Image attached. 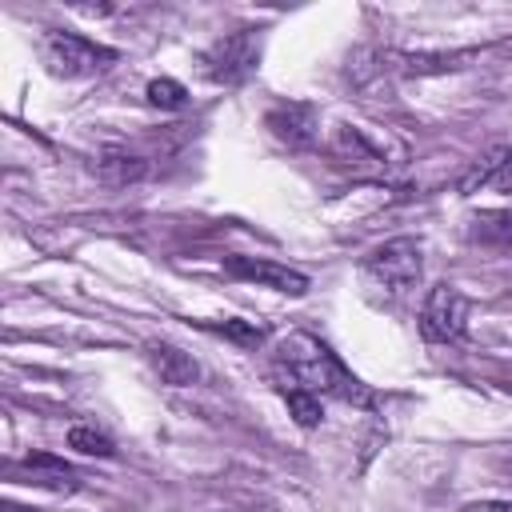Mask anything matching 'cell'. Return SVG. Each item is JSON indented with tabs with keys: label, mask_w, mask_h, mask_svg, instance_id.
I'll return each mask as SVG.
<instances>
[{
	"label": "cell",
	"mask_w": 512,
	"mask_h": 512,
	"mask_svg": "<svg viewBox=\"0 0 512 512\" xmlns=\"http://www.w3.org/2000/svg\"><path fill=\"white\" fill-rule=\"evenodd\" d=\"M276 384H296L312 396H332V400H344L356 408H372V400H376L368 392V384H360L340 364V356L312 332H288L276 344Z\"/></svg>",
	"instance_id": "6da1fadb"
},
{
	"label": "cell",
	"mask_w": 512,
	"mask_h": 512,
	"mask_svg": "<svg viewBox=\"0 0 512 512\" xmlns=\"http://www.w3.org/2000/svg\"><path fill=\"white\" fill-rule=\"evenodd\" d=\"M364 276H368L376 288L392 292V296L412 292V288L420 284V276H424V252H420V240H412V236L384 240L380 248H372V252L364 256Z\"/></svg>",
	"instance_id": "7a4b0ae2"
},
{
	"label": "cell",
	"mask_w": 512,
	"mask_h": 512,
	"mask_svg": "<svg viewBox=\"0 0 512 512\" xmlns=\"http://www.w3.org/2000/svg\"><path fill=\"white\" fill-rule=\"evenodd\" d=\"M44 64L52 76L84 80V76H96L108 64H116V48L96 44L80 32H48L44 36Z\"/></svg>",
	"instance_id": "3957f363"
},
{
	"label": "cell",
	"mask_w": 512,
	"mask_h": 512,
	"mask_svg": "<svg viewBox=\"0 0 512 512\" xmlns=\"http://www.w3.org/2000/svg\"><path fill=\"white\" fill-rule=\"evenodd\" d=\"M204 64V76L212 84H240L256 72L260 64V36L252 28H236V32H224L220 40H212L200 56Z\"/></svg>",
	"instance_id": "277c9868"
},
{
	"label": "cell",
	"mask_w": 512,
	"mask_h": 512,
	"mask_svg": "<svg viewBox=\"0 0 512 512\" xmlns=\"http://www.w3.org/2000/svg\"><path fill=\"white\" fill-rule=\"evenodd\" d=\"M468 312H472V304H468V296L456 284H436L424 296V308H420V332H424V340H432V344H456V340H464Z\"/></svg>",
	"instance_id": "5b68a950"
},
{
	"label": "cell",
	"mask_w": 512,
	"mask_h": 512,
	"mask_svg": "<svg viewBox=\"0 0 512 512\" xmlns=\"http://www.w3.org/2000/svg\"><path fill=\"white\" fill-rule=\"evenodd\" d=\"M264 124H268V132H272L280 144H288V148H296V152H304V148H312V144L320 140V116H316V108L304 104V100L272 104L268 116H264Z\"/></svg>",
	"instance_id": "8992f818"
},
{
	"label": "cell",
	"mask_w": 512,
	"mask_h": 512,
	"mask_svg": "<svg viewBox=\"0 0 512 512\" xmlns=\"http://www.w3.org/2000/svg\"><path fill=\"white\" fill-rule=\"evenodd\" d=\"M224 272L228 276H240V280H252L260 288H272V292H284V296H304L308 292V276L288 268V264H276V260H256V256H224Z\"/></svg>",
	"instance_id": "52a82bcc"
},
{
	"label": "cell",
	"mask_w": 512,
	"mask_h": 512,
	"mask_svg": "<svg viewBox=\"0 0 512 512\" xmlns=\"http://www.w3.org/2000/svg\"><path fill=\"white\" fill-rule=\"evenodd\" d=\"M16 468L28 476V484L48 488V492H76V484H80L76 468H72L68 460L52 456V452H32V456H24Z\"/></svg>",
	"instance_id": "ba28073f"
},
{
	"label": "cell",
	"mask_w": 512,
	"mask_h": 512,
	"mask_svg": "<svg viewBox=\"0 0 512 512\" xmlns=\"http://www.w3.org/2000/svg\"><path fill=\"white\" fill-rule=\"evenodd\" d=\"M476 48H460V52H400V72L404 76H444V72H460L476 60Z\"/></svg>",
	"instance_id": "9c48e42d"
},
{
	"label": "cell",
	"mask_w": 512,
	"mask_h": 512,
	"mask_svg": "<svg viewBox=\"0 0 512 512\" xmlns=\"http://www.w3.org/2000/svg\"><path fill=\"white\" fill-rule=\"evenodd\" d=\"M148 364H152V372L160 376V384H172V388H184V384H192L196 376H200V364L188 356V352H180V348H172V344H148Z\"/></svg>",
	"instance_id": "30bf717a"
},
{
	"label": "cell",
	"mask_w": 512,
	"mask_h": 512,
	"mask_svg": "<svg viewBox=\"0 0 512 512\" xmlns=\"http://www.w3.org/2000/svg\"><path fill=\"white\" fill-rule=\"evenodd\" d=\"M96 176L112 188H124V184H136L148 176V164L140 156H128V152H104L96 160Z\"/></svg>",
	"instance_id": "8fae6325"
},
{
	"label": "cell",
	"mask_w": 512,
	"mask_h": 512,
	"mask_svg": "<svg viewBox=\"0 0 512 512\" xmlns=\"http://www.w3.org/2000/svg\"><path fill=\"white\" fill-rule=\"evenodd\" d=\"M332 152L340 156V160H352V164H384V152H380V144H372L360 128H340L336 132V140H332Z\"/></svg>",
	"instance_id": "7c38bea8"
},
{
	"label": "cell",
	"mask_w": 512,
	"mask_h": 512,
	"mask_svg": "<svg viewBox=\"0 0 512 512\" xmlns=\"http://www.w3.org/2000/svg\"><path fill=\"white\" fill-rule=\"evenodd\" d=\"M276 388H280V396L288 400V412L296 416L300 428H316V424L324 420L320 396H312V392H304V388H296V384H276Z\"/></svg>",
	"instance_id": "4fadbf2b"
},
{
	"label": "cell",
	"mask_w": 512,
	"mask_h": 512,
	"mask_svg": "<svg viewBox=\"0 0 512 512\" xmlns=\"http://www.w3.org/2000/svg\"><path fill=\"white\" fill-rule=\"evenodd\" d=\"M144 96H148V104L160 108V112H180V108L188 104V88H184L180 80H172V76H156V80H148Z\"/></svg>",
	"instance_id": "5bb4252c"
},
{
	"label": "cell",
	"mask_w": 512,
	"mask_h": 512,
	"mask_svg": "<svg viewBox=\"0 0 512 512\" xmlns=\"http://www.w3.org/2000/svg\"><path fill=\"white\" fill-rule=\"evenodd\" d=\"M68 448H76V452H84V456H116L112 436L100 432V428H92V424H76V428L68 432Z\"/></svg>",
	"instance_id": "9a60e30c"
},
{
	"label": "cell",
	"mask_w": 512,
	"mask_h": 512,
	"mask_svg": "<svg viewBox=\"0 0 512 512\" xmlns=\"http://www.w3.org/2000/svg\"><path fill=\"white\" fill-rule=\"evenodd\" d=\"M212 332H220L224 340H232V344H240V348H256V344H264V336H268V328L256 324V320H224V324H212Z\"/></svg>",
	"instance_id": "2e32d148"
},
{
	"label": "cell",
	"mask_w": 512,
	"mask_h": 512,
	"mask_svg": "<svg viewBox=\"0 0 512 512\" xmlns=\"http://www.w3.org/2000/svg\"><path fill=\"white\" fill-rule=\"evenodd\" d=\"M488 188H496V192H508V196H512V148L492 152V176H488Z\"/></svg>",
	"instance_id": "e0dca14e"
},
{
	"label": "cell",
	"mask_w": 512,
	"mask_h": 512,
	"mask_svg": "<svg viewBox=\"0 0 512 512\" xmlns=\"http://www.w3.org/2000/svg\"><path fill=\"white\" fill-rule=\"evenodd\" d=\"M464 512H512V500H480V504H468Z\"/></svg>",
	"instance_id": "ac0fdd59"
},
{
	"label": "cell",
	"mask_w": 512,
	"mask_h": 512,
	"mask_svg": "<svg viewBox=\"0 0 512 512\" xmlns=\"http://www.w3.org/2000/svg\"><path fill=\"white\" fill-rule=\"evenodd\" d=\"M504 476H508V480H512V452H508V456H504Z\"/></svg>",
	"instance_id": "d6986e66"
},
{
	"label": "cell",
	"mask_w": 512,
	"mask_h": 512,
	"mask_svg": "<svg viewBox=\"0 0 512 512\" xmlns=\"http://www.w3.org/2000/svg\"><path fill=\"white\" fill-rule=\"evenodd\" d=\"M4 512H28V508H16V504H8V508H4Z\"/></svg>",
	"instance_id": "ffe728a7"
}]
</instances>
